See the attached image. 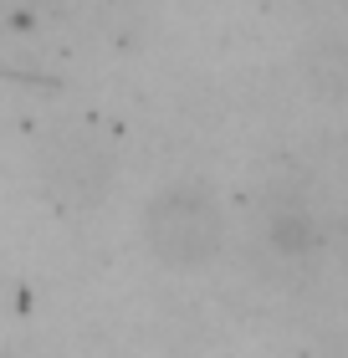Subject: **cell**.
Instances as JSON below:
<instances>
[{
	"label": "cell",
	"mask_w": 348,
	"mask_h": 358,
	"mask_svg": "<svg viewBox=\"0 0 348 358\" xmlns=\"http://www.w3.org/2000/svg\"><path fill=\"white\" fill-rule=\"evenodd\" d=\"M221 241V220L200 194H174L169 205L154 215V251L174 266H195L205 262Z\"/></svg>",
	"instance_id": "6da1fadb"
}]
</instances>
